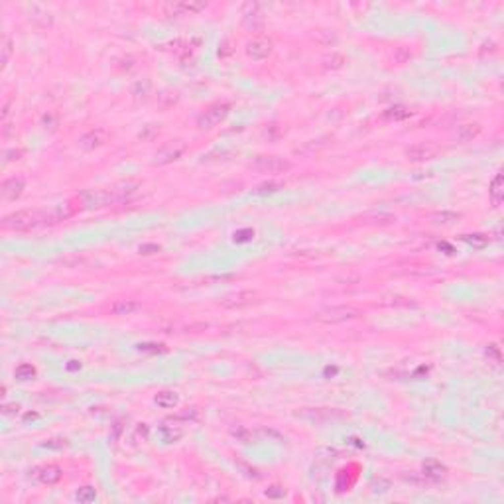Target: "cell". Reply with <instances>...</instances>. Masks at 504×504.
Returning a JSON list of instances; mask_svg holds the SVG:
<instances>
[{"label": "cell", "mask_w": 504, "mask_h": 504, "mask_svg": "<svg viewBox=\"0 0 504 504\" xmlns=\"http://www.w3.org/2000/svg\"><path fill=\"white\" fill-rule=\"evenodd\" d=\"M55 219L53 215L39 213V211H16V213L6 215L2 219V228L8 230H30V228L41 227V225H53Z\"/></svg>", "instance_id": "1"}, {"label": "cell", "mask_w": 504, "mask_h": 504, "mask_svg": "<svg viewBox=\"0 0 504 504\" xmlns=\"http://www.w3.org/2000/svg\"><path fill=\"white\" fill-rule=\"evenodd\" d=\"M363 311L353 305H333V307H325L321 311L315 313V321L325 323V325H337V323H345V321H353L356 317H361Z\"/></svg>", "instance_id": "2"}, {"label": "cell", "mask_w": 504, "mask_h": 504, "mask_svg": "<svg viewBox=\"0 0 504 504\" xmlns=\"http://www.w3.org/2000/svg\"><path fill=\"white\" fill-rule=\"evenodd\" d=\"M230 113V104L225 101H219V102H213L205 113H201V116L197 118V126L201 128V130H211L215 128L217 124H221L225 118L228 116Z\"/></svg>", "instance_id": "3"}, {"label": "cell", "mask_w": 504, "mask_h": 504, "mask_svg": "<svg viewBox=\"0 0 504 504\" xmlns=\"http://www.w3.org/2000/svg\"><path fill=\"white\" fill-rule=\"evenodd\" d=\"M254 170L262 172V174H284L291 167V164L282 158V156H268V154H260L250 162Z\"/></svg>", "instance_id": "4"}, {"label": "cell", "mask_w": 504, "mask_h": 504, "mask_svg": "<svg viewBox=\"0 0 504 504\" xmlns=\"http://www.w3.org/2000/svg\"><path fill=\"white\" fill-rule=\"evenodd\" d=\"M439 152L441 148L437 144H433V142H416L410 148H406V160L408 162H414V164H419V162L433 160Z\"/></svg>", "instance_id": "5"}, {"label": "cell", "mask_w": 504, "mask_h": 504, "mask_svg": "<svg viewBox=\"0 0 504 504\" xmlns=\"http://www.w3.org/2000/svg\"><path fill=\"white\" fill-rule=\"evenodd\" d=\"M109 130L107 128H93V130H89V132H85L81 138H79V148L81 150H85V152H93V150H97V148H101V146H104L107 142H109Z\"/></svg>", "instance_id": "6"}, {"label": "cell", "mask_w": 504, "mask_h": 504, "mask_svg": "<svg viewBox=\"0 0 504 504\" xmlns=\"http://www.w3.org/2000/svg\"><path fill=\"white\" fill-rule=\"evenodd\" d=\"M274 50V44L270 38H264V36H258V38H252L248 44H246V55L254 59V61H262L266 59L270 53Z\"/></svg>", "instance_id": "7"}, {"label": "cell", "mask_w": 504, "mask_h": 504, "mask_svg": "<svg viewBox=\"0 0 504 504\" xmlns=\"http://www.w3.org/2000/svg\"><path fill=\"white\" fill-rule=\"evenodd\" d=\"M61 469L57 465H39L30 469V479L36 480V482H41V485H55L57 480L61 479Z\"/></svg>", "instance_id": "8"}, {"label": "cell", "mask_w": 504, "mask_h": 504, "mask_svg": "<svg viewBox=\"0 0 504 504\" xmlns=\"http://www.w3.org/2000/svg\"><path fill=\"white\" fill-rule=\"evenodd\" d=\"M242 24L250 32H258L264 28V12L258 4H246L242 12Z\"/></svg>", "instance_id": "9"}, {"label": "cell", "mask_w": 504, "mask_h": 504, "mask_svg": "<svg viewBox=\"0 0 504 504\" xmlns=\"http://www.w3.org/2000/svg\"><path fill=\"white\" fill-rule=\"evenodd\" d=\"M207 8L205 2H170V4H164V12L165 16H185V14H193V12H201Z\"/></svg>", "instance_id": "10"}, {"label": "cell", "mask_w": 504, "mask_h": 504, "mask_svg": "<svg viewBox=\"0 0 504 504\" xmlns=\"http://www.w3.org/2000/svg\"><path fill=\"white\" fill-rule=\"evenodd\" d=\"M256 302V291L252 290H242L237 293H230L225 300H221V305L227 307V309H240V307H246L250 303Z\"/></svg>", "instance_id": "11"}, {"label": "cell", "mask_w": 504, "mask_h": 504, "mask_svg": "<svg viewBox=\"0 0 504 504\" xmlns=\"http://www.w3.org/2000/svg\"><path fill=\"white\" fill-rule=\"evenodd\" d=\"M24 187H26V181L22 176H14V177H8V179H4V183H2V199L4 201H16L22 193H24Z\"/></svg>", "instance_id": "12"}, {"label": "cell", "mask_w": 504, "mask_h": 504, "mask_svg": "<svg viewBox=\"0 0 504 504\" xmlns=\"http://www.w3.org/2000/svg\"><path fill=\"white\" fill-rule=\"evenodd\" d=\"M28 18H30L32 24L39 26V28L50 26L51 20H53L51 12L44 6V4H32V6H28Z\"/></svg>", "instance_id": "13"}, {"label": "cell", "mask_w": 504, "mask_h": 504, "mask_svg": "<svg viewBox=\"0 0 504 504\" xmlns=\"http://www.w3.org/2000/svg\"><path fill=\"white\" fill-rule=\"evenodd\" d=\"M480 134V124L479 122H465L457 128L455 132V140L459 144H467V142H473Z\"/></svg>", "instance_id": "14"}, {"label": "cell", "mask_w": 504, "mask_h": 504, "mask_svg": "<svg viewBox=\"0 0 504 504\" xmlns=\"http://www.w3.org/2000/svg\"><path fill=\"white\" fill-rule=\"evenodd\" d=\"M142 309V305L134 300H118L111 305V313L118 315V317H126V315H134L136 311Z\"/></svg>", "instance_id": "15"}, {"label": "cell", "mask_w": 504, "mask_h": 504, "mask_svg": "<svg viewBox=\"0 0 504 504\" xmlns=\"http://www.w3.org/2000/svg\"><path fill=\"white\" fill-rule=\"evenodd\" d=\"M424 477L426 479H429V480H441L443 477H445V473H447V467L443 465V463H439L437 459H429V461H426L424 463Z\"/></svg>", "instance_id": "16"}, {"label": "cell", "mask_w": 504, "mask_h": 504, "mask_svg": "<svg viewBox=\"0 0 504 504\" xmlns=\"http://www.w3.org/2000/svg\"><path fill=\"white\" fill-rule=\"evenodd\" d=\"M181 154H183V146H181V144H176V146L170 144V146H165L164 150H160L156 154V164H160V165L170 164V162L177 160Z\"/></svg>", "instance_id": "17"}, {"label": "cell", "mask_w": 504, "mask_h": 504, "mask_svg": "<svg viewBox=\"0 0 504 504\" xmlns=\"http://www.w3.org/2000/svg\"><path fill=\"white\" fill-rule=\"evenodd\" d=\"M489 197H491V203L494 207H498V205L502 203V197H504L502 174H496V176H494V179H492V183H491V189H489Z\"/></svg>", "instance_id": "18"}, {"label": "cell", "mask_w": 504, "mask_h": 504, "mask_svg": "<svg viewBox=\"0 0 504 504\" xmlns=\"http://www.w3.org/2000/svg\"><path fill=\"white\" fill-rule=\"evenodd\" d=\"M154 402L158 404L160 408H164V410H172V408H176L177 404H179V394L174 390L158 392L156 398H154Z\"/></svg>", "instance_id": "19"}, {"label": "cell", "mask_w": 504, "mask_h": 504, "mask_svg": "<svg viewBox=\"0 0 504 504\" xmlns=\"http://www.w3.org/2000/svg\"><path fill=\"white\" fill-rule=\"evenodd\" d=\"M158 433H160L162 441H165V443H176V441H179L183 437V429L177 428V426H167V424L160 426Z\"/></svg>", "instance_id": "20"}, {"label": "cell", "mask_w": 504, "mask_h": 504, "mask_svg": "<svg viewBox=\"0 0 504 504\" xmlns=\"http://www.w3.org/2000/svg\"><path fill=\"white\" fill-rule=\"evenodd\" d=\"M38 374V370L34 368L32 365H28V363H22V365L16 366V370H14V376L16 380H20V382H28V380H34Z\"/></svg>", "instance_id": "21"}, {"label": "cell", "mask_w": 504, "mask_h": 504, "mask_svg": "<svg viewBox=\"0 0 504 504\" xmlns=\"http://www.w3.org/2000/svg\"><path fill=\"white\" fill-rule=\"evenodd\" d=\"M459 217L461 215L455 213V211H441V213H435L431 215V223L433 225H453L455 221H459Z\"/></svg>", "instance_id": "22"}, {"label": "cell", "mask_w": 504, "mask_h": 504, "mask_svg": "<svg viewBox=\"0 0 504 504\" xmlns=\"http://www.w3.org/2000/svg\"><path fill=\"white\" fill-rule=\"evenodd\" d=\"M321 65H323L327 71H337V69H341V67L345 65V55H341V53H337V51H333L331 55H325V57H323Z\"/></svg>", "instance_id": "23"}, {"label": "cell", "mask_w": 504, "mask_h": 504, "mask_svg": "<svg viewBox=\"0 0 504 504\" xmlns=\"http://www.w3.org/2000/svg\"><path fill=\"white\" fill-rule=\"evenodd\" d=\"M150 89H152V85H150V81L148 79H142V81H136L134 83V87H132V95H134V99L136 101H146L148 99V95H150Z\"/></svg>", "instance_id": "24"}, {"label": "cell", "mask_w": 504, "mask_h": 504, "mask_svg": "<svg viewBox=\"0 0 504 504\" xmlns=\"http://www.w3.org/2000/svg\"><path fill=\"white\" fill-rule=\"evenodd\" d=\"M384 116L390 118V120H404V118L412 116V111H410L408 107H402V104H394V107H390V109L384 113Z\"/></svg>", "instance_id": "25"}, {"label": "cell", "mask_w": 504, "mask_h": 504, "mask_svg": "<svg viewBox=\"0 0 504 504\" xmlns=\"http://www.w3.org/2000/svg\"><path fill=\"white\" fill-rule=\"evenodd\" d=\"M75 500L81 504H91L97 500V491L93 487H81L79 491L75 492Z\"/></svg>", "instance_id": "26"}, {"label": "cell", "mask_w": 504, "mask_h": 504, "mask_svg": "<svg viewBox=\"0 0 504 504\" xmlns=\"http://www.w3.org/2000/svg\"><path fill=\"white\" fill-rule=\"evenodd\" d=\"M461 240L467 242L469 246H473V248H485L489 244V237L479 235V233H475V235H461Z\"/></svg>", "instance_id": "27"}, {"label": "cell", "mask_w": 504, "mask_h": 504, "mask_svg": "<svg viewBox=\"0 0 504 504\" xmlns=\"http://www.w3.org/2000/svg\"><path fill=\"white\" fill-rule=\"evenodd\" d=\"M366 223H378V225H388L392 221H396V217L390 213H374V215H365Z\"/></svg>", "instance_id": "28"}, {"label": "cell", "mask_w": 504, "mask_h": 504, "mask_svg": "<svg viewBox=\"0 0 504 504\" xmlns=\"http://www.w3.org/2000/svg\"><path fill=\"white\" fill-rule=\"evenodd\" d=\"M12 48H14V44H12V39L8 38V36H4L2 38V46H0V51H2V67H6L8 65V59H10V55H12Z\"/></svg>", "instance_id": "29"}, {"label": "cell", "mask_w": 504, "mask_h": 504, "mask_svg": "<svg viewBox=\"0 0 504 504\" xmlns=\"http://www.w3.org/2000/svg\"><path fill=\"white\" fill-rule=\"evenodd\" d=\"M280 187H282V183H276V181H266V183H260L258 187L254 189V195H270V193H276Z\"/></svg>", "instance_id": "30"}, {"label": "cell", "mask_w": 504, "mask_h": 504, "mask_svg": "<svg viewBox=\"0 0 504 504\" xmlns=\"http://www.w3.org/2000/svg\"><path fill=\"white\" fill-rule=\"evenodd\" d=\"M235 242H239V244H242V242H250L252 239H254V230L252 228H240V230H237L235 233Z\"/></svg>", "instance_id": "31"}, {"label": "cell", "mask_w": 504, "mask_h": 504, "mask_svg": "<svg viewBox=\"0 0 504 504\" xmlns=\"http://www.w3.org/2000/svg\"><path fill=\"white\" fill-rule=\"evenodd\" d=\"M57 124H59V118H57V114L46 113L44 116H41V126H44V128L55 130V128H57Z\"/></svg>", "instance_id": "32"}, {"label": "cell", "mask_w": 504, "mask_h": 504, "mask_svg": "<svg viewBox=\"0 0 504 504\" xmlns=\"http://www.w3.org/2000/svg\"><path fill=\"white\" fill-rule=\"evenodd\" d=\"M22 154H24V152L20 150V148H10V150H6L4 152V164L14 162V160H20V158H22Z\"/></svg>", "instance_id": "33"}, {"label": "cell", "mask_w": 504, "mask_h": 504, "mask_svg": "<svg viewBox=\"0 0 504 504\" xmlns=\"http://www.w3.org/2000/svg\"><path fill=\"white\" fill-rule=\"evenodd\" d=\"M158 132H160V128H158V126H156V124H148V126H146V132H140L138 138L140 140H152L154 136H156V134H158Z\"/></svg>", "instance_id": "34"}, {"label": "cell", "mask_w": 504, "mask_h": 504, "mask_svg": "<svg viewBox=\"0 0 504 504\" xmlns=\"http://www.w3.org/2000/svg\"><path fill=\"white\" fill-rule=\"evenodd\" d=\"M388 489H390V480L376 479L374 482H372V491H374V492H386Z\"/></svg>", "instance_id": "35"}, {"label": "cell", "mask_w": 504, "mask_h": 504, "mask_svg": "<svg viewBox=\"0 0 504 504\" xmlns=\"http://www.w3.org/2000/svg\"><path fill=\"white\" fill-rule=\"evenodd\" d=\"M392 302H382L386 303V305H404V307H408V305H416L414 302H410L408 298H400V296H394V298H388Z\"/></svg>", "instance_id": "36"}, {"label": "cell", "mask_w": 504, "mask_h": 504, "mask_svg": "<svg viewBox=\"0 0 504 504\" xmlns=\"http://www.w3.org/2000/svg\"><path fill=\"white\" fill-rule=\"evenodd\" d=\"M286 494L284 489H280V487H270L268 491H266V496H270V498H282Z\"/></svg>", "instance_id": "37"}, {"label": "cell", "mask_w": 504, "mask_h": 504, "mask_svg": "<svg viewBox=\"0 0 504 504\" xmlns=\"http://www.w3.org/2000/svg\"><path fill=\"white\" fill-rule=\"evenodd\" d=\"M67 443L65 439H50L48 443H44V447H48V449H63Z\"/></svg>", "instance_id": "38"}, {"label": "cell", "mask_w": 504, "mask_h": 504, "mask_svg": "<svg viewBox=\"0 0 504 504\" xmlns=\"http://www.w3.org/2000/svg\"><path fill=\"white\" fill-rule=\"evenodd\" d=\"M138 252L140 254H154V252H160V246L158 244H142Z\"/></svg>", "instance_id": "39"}, {"label": "cell", "mask_w": 504, "mask_h": 504, "mask_svg": "<svg viewBox=\"0 0 504 504\" xmlns=\"http://www.w3.org/2000/svg\"><path fill=\"white\" fill-rule=\"evenodd\" d=\"M230 53H233V48H230V41L227 39V41H223V44L219 46V55H221V57H227Z\"/></svg>", "instance_id": "40"}, {"label": "cell", "mask_w": 504, "mask_h": 504, "mask_svg": "<svg viewBox=\"0 0 504 504\" xmlns=\"http://www.w3.org/2000/svg\"><path fill=\"white\" fill-rule=\"evenodd\" d=\"M18 410H20V406H18V404H6V406L2 408L4 416H14V414H18Z\"/></svg>", "instance_id": "41"}, {"label": "cell", "mask_w": 504, "mask_h": 504, "mask_svg": "<svg viewBox=\"0 0 504 504\" xmlns=\"http://www.w3.org/2000/svg\"><path fill=\"white\" fill-rule=\"evenodd\" d=\"M235 435H239V439L242 441V443H250V433H248L246 429H242V428L235 429Z\"/></svg>", "instance_id": "42"}, {"label": "cell", "mask_w": 504, "mask_h": 504, "mask_svg": "<svg viewBox=\"0 0 504 504\" xmlns=\"http://www.w3.org/2000/svg\"><path fill=\"white\" fill-rule=\"evenodd\" d=\"M487 354H489V356H494V359H496V363L500 361V351H498V347H496V345H487Z\"/></svg>", "instance_id": "43"}, {"label": "cell", "mask_w": 504, "mask_h": 504, "mask_svg": "<svg viewBox=\"0 0 504 504\" xmlns=\"http://www.w3.org/2000/svg\"><path fill=\"white\" fill-rule=\"evenodd\" d=\"M195 417H197V412H195V410L191 408L189 412H183V414H177V416L174 417V419H195Z\"/></svg>", "instance_id": "44"}, {"label": "cell", "mask_w": 504, "mask_h": 504, "mask_svg": "<svg viewBox=\"0 0 504 504\" xmlns=\"http://www.w3.org/2000/svg\"><path fill=\"white\" fill-rule=\"evenodd\" d=\"M67 368H69V370H75V368H81V365H79L77 361H69V365H67Z\"/></svg>", "instance_id": "45"}]
</instances>
